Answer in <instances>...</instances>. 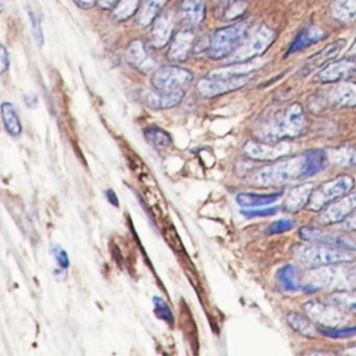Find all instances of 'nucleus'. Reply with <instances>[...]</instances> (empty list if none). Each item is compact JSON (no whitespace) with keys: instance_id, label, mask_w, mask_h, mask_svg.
Instances as JSON below:
<instances>
[{"instance_id":"obj_33","label":"nucleus","mask_w":356,"mask_h":356,"mask_svg":"<svg viewBox=\"0 0 356 356\" xmlns=\"http://www.w3.org/2000/svg\"><path fill=\"white\" fill-rule=\"evenodd\" d=\"M141 0H120L112 11V17L118 22H126L138 12Z\"/></svg>"},{"instance_id":"obj_4","label":"nucleus","mask_w":356,"mask_h":356,"mask_svg":"<svg viewBox=\"0 0 356 356\" xmlns=\"http://www.w3.org/2000/svg\"><path fill=\"white\" fill-rule=\"evenodd\" d=\"M293 258L303 266L310 268H322L333 264H347L356 260L355 255L351 251L335 249L328 245L310 243H299L291 249Z\"/></svg>"},{"instance_id":"obj_45","label":"nucleus","mask_w":356,"mask_h":356,"mask_svg":"<svg viewBox=\"0 0 356 356\" xmlns=\"http://www.w3.org/2000/svg\"><path fill=\"white\" fill-rule=\"evenodd\" d=\"M74 3L82 10H90L97 5V0H74Z\"/></svg>"},{"instance_id":"obj_20","label":"nucleus","mask_w":356,"mask_h":356,"mask_svg":"<svg viewBox=\"0 0 356 356\" xmlns=\"http://www.w3.org/2000/svg\"><path fill=\"white\" fill-rule=\"evenodd\" d=\"M347 45V40L346 39H339V40L334 41L331 43L328 47L323 49L322 51L316 53V55L312 56V58L307 60L304 67L302 68L301 74L302 76H305L306 74H310V72L316 70V68L322 66L323 64L326 63L329 60L333 59L337 57Z\"/></svg>"},{"instance_id":"obj_47","label":"nucleus","mask_w":356,"mask_h":356,"mask_svg":"<svg viewBox=\"0 0 356 356\" xmlns=\"http://www.w3.org/2000/svg\"><path fill=\"white\" fill-rule=\"evenodd\" d=\"M343 228L345 229L346 231H353V232H356V214L352 216V218H350L349 220H346Z\"/></svg>"},{"instance_id":"obj_10","label":"nucleus","mask_w":356,"mask_h":356,"mask_svg":"<svg viewBox=\"0 0 356 356\" xmlns=\"http://www.w3.org/2000/svg\"><path fill=\"white\" fill-rule=\"evenodd\" d=\"M332 85V84H331ZM314 107L325 109L328 107L355 108L356 83L345 81L335 83L322 92V97L318 102H312Z\"/></svg>"},{"instance_id":"obj_6","label":"nucleus","mask_w":356,"mask_h":356,"mask_svg":"<svg viewBox=\"0 0 356 356\" xmlns=\"http://www.w3.org/2000/svg\"><path fill=\"white\" fill-rule=\"evenodd\" d=\"M355 186V181L350 176H339L333 180L314 189L308 202L307 209L312 211H321L325 207L337 201L339 197L348 195Z\"/></svg>"},{"instance_id":"obj_40","label":"nucleus","mask_w":356,"mask_h":356,"mask_svg":"<svg viewBox=\"0 0 356 356\" xmlns=\"http://www.w3.org/2000/svg\"><path fill=\"white\" fill-rule=\"evenodd\" d=\"M295 227V222L293 220H287V218H282V220H277L274 224L270 225L268 227V234L274 235L279 234V233L286 232V231H291V229Z\"/></svg>"},{"instance_id":"obj_26","label":"nucleus","mask_w":356,"mask_h":356,"mask_svg":"<svg viewBox=\"0 0 356 356\" xmlns=\"http://www.w3.org/2000/svg\"><path fill=\"white\" fill-rule=\"evenodd\" d=\"M282 195V191L280 193H243L237 195L236 202L241 207L254 208L260 207V206L270 205L275 202L278 201Z\"/></svg>"},{"instance_id":"obj_19","label":"nucleus","mask_w":356,"mask_h":356,"mask_svg":"<svg viewBox=\"0 0 356 356\" xmlns=\"http://www.w3.org/2000/svg\"><path fill=\"white\" fill-rule=\"evenodd\" d=\"M126 59L131 66L143 72H152L155 68V62L143 40H134L130 43L126 51Z\"/></svg>"},{"instance_id":"obj_25","label":"nucleus","mask_w":356,"mask_h":356,"mask_svg":"<svg viewBox=\"0 0 356 356\" xmlns=\"http://www.w3.org/2000/svg\"><path fill=\"white\" fill-rule=\"evenodd\" d=\"M250 0H218L216 12L224 22H233L245 15L249 8Z\"/></svg>"},{"instance_id":"obj_42","label":"nucleus","mask_w":356,"mask_h":356,"mask_svg":"<svg viewBox=\"0 0 356 356\" xmlns=\"http://www.w3.org/2000/svg\"><path fill=\"white\" fill-rule=\"evenodd\" d=\"M54 255H55L56 260L61 268H67L70 266V257L66 251H64L61 247H55L53 249Z\"/></svg>"},{"instance_id":"obj_39","label":"nucleus","mask_w":356,"mask_h":356,"mask_svg":"<svg viewBox=\"0 0 356 356\" xmlns=\"http://www.w3.org/2000/svg\"><path fill=\"white\" fill-rule=\"evenodd\" d=\"M325 337H332V339H341V337H352L356 335V326L347 327V328H326L322 330Z\"/></svg>"},{"instance_id":"obj_22","label":"nucleus","mask_w":356,"mask_h":356,"mask_svg":"<svg viewBox=\"0 0 356 356\" xmlns=\"http://www.w3.org/2000/svg\"><path fill=\"white\" fill-rule=\"evenodd\" d=\"M327 34L324 30L316 26H308L302 29L301 32L297 35L293 42L287 51V55L299 53L302 49H307L312 45L316 44L326 38Z\"/></svg>"},{"instance_id":"obj_44","label":"nucleus","mask_w":356,"mask_h":356,"mask_svg":"<svg viewBox=\"0 0 356 356\" xmlns=\"http://www.w3.org/2000/svg\"><path fill=\"white\" fill-rule=\"evenodd\" d=\"M120 0H97V5L104 11H113Z\"/></svg>"},{"instance_id":"obj_36","label":"nucleus","mask_w":356,"mask_h":356,"mask_svg":"<svg viewBox=\"0 0 356 356\" xmlns=\"http://www.w3.org/2000/svg\"><path fill=\"white\" fill-rule=\"evenodd\" d=\"M29 17H30L31 31H32L33 38L39 47L44 45V34H43L42 26L40 19L34 10H29Z\"/></svg>"},{"instance_id":"obj_13","label":"nucleus","mask_w":356,"mask_h":356,"mask_svg":"<svg viewBox=\"0 0 356 356\" xmlns=\"http://www.w3.org/2000/svg\"><path fill=\"white\" fill-rule=\"evenodd\" d=\"M185 97L184 90L166 91L158 90L156 88H145L138 91V99L149 109L168 110L177 107L182 103Z\"/></svg>"},{"instance_id":"obj_28","label":"nucleus","mask_w":356,"mask_h":356,"mask_svg":"<svg viewBox=\"0 0 356 356\" xmlns=\"http://www.w3.org/2000/svg\"><path fill=\"white\" fill-rule=\"evenodd\" d=\"M170 0H147L143 9L139 11L136 24L139 28H147L155 22L160 12L170 3Z\"/></svg>"},{"instance_id":"obj_9","label":"nucleus","mask_w":356,"mask_h":356,"mask_svg":"<svg viewBox=\"0 0 356 356\" xmlns=\"http://www.w3.org/2000/svg\"><path fill=\"white\" fill-rule=\"evenodd\" d=\"M193 81V74L179 66H163L158 68L152 76V85L158 90L172 92L184 90Z\"/></svg>"},{"instance_id":"obj_23","label":"nucleus","mask_w":356,"mask_h":356,"mask_svg":"<svg viewBox=\"0 0 356 356\" xmlns=\"http://www.w3.org/2000/svg\"><path fill=\"white\" fill-rule=\"evenodd\" d=\"M261 65L262 61L256 58L250 61L231 63L226 67L212 70L208 76L209 78H232V76H247V74H252L254 70H258Z\"/></svg>"},{"instance_id":"obj_1","label":"nucleus","mask_w":356,"mask_h":356,"mask_svg":"<svg viewBox=\"0 0 356 356\" xmlns=\"http://www.w3.org/2000/svg\"><path fill=\"white\" fill-rule=\"evenodd\" d=\"M327 163L326 151L310 149L302 155L249 172L245 180L257 186H281L316 176L324 170Z\"/></svg>"},{"instance_id":"obj_43","label":"nucleus","mask_w":356,"mask_h":356,"mask_svg":"<svg viewBox=\"0 0 356 356\" xmlns=\"http://www.w3.org/2000/svg\"><path fill=\"white\" fill-rule=\"evenodd\" d=\"M10 68V55L5 45L0 47V74H3Z\"/></svg>"},{"instance_id":"obj_27","label":"nucleus","mask_w":356,"mask_h":356,"mask_svg":"<svg viewBox=\"0 0 356 356\" xmlns=\"http://www.w3.org/2000/svg\"><path fill=\"white\" fill-rule=\"evenodd\" d=\"M331 15L341 24H353L356 20V0H334L331 5Z\"/></svg>"},{"instance_id":"obj_7","label":"nucleus","mask_w":356,"mask_h":356,"mask_svg":"<svg viewBox=\"0 0 356 356\" xmlns=\"http://www.w3.org/2000/svg\"><path fill=\"white\" fill-rule=\"evenodd\" d=\"M275 32L266 26H260L248 40L228 58L230 63L250 61L256 59L264 53L275 40Z\"/></svg>"},{"instance_id":"obj_12","label":"nucleus","mask_w":356,"mask_h":356,"mask_svg":"<svg viewBox=\"0 0 356 356\" xmlns=\"http://www.w3.org/2000/svg\"><path fill=\"white\" fill-rule=\"evenodd\" d=\"M253 79V74L232 76V78H207L202 79L197 82V90L201 97L213 99L227 93L233 92L243 88Z\"/></svg>"},{"instance_id":"obj_31","label":"nucleus","mask_w":356,"mask_h":356,"mask_svg":"<svg viewBox=\"0 0 356 356\" xmlns=\"http://www.w3.org/2000/svg\"><path fill=\"white\" fill-rule=\"evenodd\" d=\"M279 283L284 291L289 293L302 291L301 283H300V270L293 264H286L279 270L277 275Z\"/></svg>"},{"instance_id":"obj_30","label":"nucleus","mask_w":356,"mask_h":356,"mask_svg":"<svg viewBox=\"0 0 356 356\" xmlns=\"http://www.w3.org/2000/svg\"><path fill=\"white\" fill-rule=\"evenodd\" d=\"M326 155L328 163L339 168H349L356 165V149L353 147H341L327 149Z\"/></svg>"},{"instance_id":"obj_38","label":"nucleus","mask_w":356,"mask_h":356,"mask_svg":"<svg viewBox=\"0 0 356 356\" xmlns=\"http://www.w3.org/2000/svg\"><path fill=\"white\" fill-rule=\"evenodd\" d=\"M164 237H165L166 243L172 247L176 252L183 251V243L179 237L178 233L174 226L166 227L164 230Z\"/></svg>"},{"instance_id":"obj_24","label":"nucleus","mask_w":356,"mask_h":356,"mask_svg":"<svg viewBox=\"0 0 356 356\" xmlns=\"http://www.w3.org/2000/svg\"><path fill=\"white\" fill-rule=\"evenodd\" d=\"M314 189V186L312 183H305V184L299 185V186L291 189L284 201L285 210L295 213V212L303 209L307 206Z\"/></svg>"},{"instance_id":"obj_16","label":"nucleus","mask_w":356,"mask_h":356,"mask_svg":"<svg viewBox=\"0 0 356 356\" xmlns=\"http://www.w3.org/2000/svg\"><path fill=\"white\" fill-rule=\"evenodd\" d=\"M356 76L355 60H339L332 62L321 70L316 76V80L322 84H335V83L350 81Z\"/></svg>"},{"instance_id":"obj_15","label":"nucleus","mask_w":356,"mask_h":356,"mask_svg":"<svg viewBox=\"0 0 356 356\" xmlns=\"http://www.w3.org/2000/svg\"><path fill=\"white\" fill-rule=\"evenodd\" d=\"M356 209V193H348L327 206L318 214V222L324 226L345 220Z\"/></svg>"},{"instance_id":"obj_46","label":"nucleus","mask_w":356,"mask_h":356,"mask_svg":"<svg viewBox=\"0 0 356 356\" xmlns=\"http://www.w3.org/2000/svg\"><path fill=\"white\" fill-rule=\"evenodd\" d=\"M106 197H107L108 202H109L111 205H113L114 207H118L120 206V202H118V195L114 193L112 189H108L106 191Z\"/></svg>"},{"instance_id":"obj_34","label":"nucleus","mask_w":356,"mask_h":356,"mask_svg":"<svg viewBox=\"0 0 356 356\" xmlns=\"http://www.w3.org/2000/svg\"><path fill=\"white\" fill-rule=\"evenodd\" d=\"M145 138L149 145L155 147L156 149H166L172 145V139L170 135L165 131L158 127H147L143 131Z\"/></svg>"},{"instance_id":"obj_11","label":"nucleus","mask_w":356,"mask_h":356,"mask_svg":"<svg viewBox=\"0 0 356 356\" xmlns=\"http://www.w3.org/2000/svg\"><path fill=\"white\" fill-rule=\"evenodd\" d=\"M303 310L312 322L325 328H339L348 322L343 310L332 303L312 300L303 304Z\"/></svg>"},{"instance_id":"obj_35","label":"nucleus","mask_w":356,"mask_h":356,"mask_svg":"<svg viewBox=\"0 0 356 356\" xmlns=\"http://www.w3.org/2000/svg\"><path fill=\"white\" fill-rule=\"evenodd\" d=\"M330 303L334 304L343 312L356 314V291L334 293L330 297Z\"/></svg>"},{"instance_id":"obj_5","label":"nucleus","mask_w":356,"mask_h":356,"mask_svg":"<svg viewBox=\"0 0 356 356\" xmlns=\"http://www.w3.org/2000/svg\"><path fill=\"white\" fill-rule=\"evenodd\" d=\"M249 22H236L214 33L208 45V56L213 60L230 58L251 36Z\"/></svg>"},{"instance_id":"obj_17","label":"nucleus","mask_w":356,"mask_h":356,"mask_svg":"<svg viewBox=\"0 0 356 356\" xmlns=\"http://www.w3.org/2000/svg\"><path fill=\"white\" fill-rule=\"evenodd\" d=\"M195 39V34L191 29L186 28L179 31L172 38L168 49V57L170 61L176 63L186 61L193 53Z\"/></svg>"},{"instance_id":"obj_37","label":"nucleus","mask_w":356,"mask_h":356,"mask_svg":"<svg viewBox=\"0 0 356 356\" xmlns=\"http://www.w3.org/2000/svg\"><path fill=\"white\" fill-rule=\"evenodd\" d=\"M154 305H155V312L158 318L170 325L174 323V314H172L168 304L163 299L159 297L154 298Z\"/></svg>"},{"instance_id":"obj_18","label":"nucleus","mask_w":356,"mask_h":356,"mask_svg":"<svg viewBox=\"0 0 356 356\" xmlns=\"http://www.w3.org/2000/svg\"><path fill=\"white\" fill-rule=\"evenodd\" d=\"M174 18L172 14L163 13L156 18L151 31L152 47L157 49H164L172 38Z\"/></svg>"},{"instance_id":"obj_49","label":"nucleus","mask_w":356,"mask_h":356,"mask_svg":"<svg viewBox=\"0 0 356 356\" xmlns=\"http://www.w3.org/2000/svg\"><path fill=\"white\" fill-rule=\"evenodd\" d=\"M343 354H348V355H356V346L349 348V349H346L345 351H343Z\"/></svg>"},{"instance_id":"obj_14","label":"nucleus","mask_w":356,"mask_h":356,"mask_svg":"<svg viewBox=\"0 0 356 356\" xmlns=\"http://www.w3.org/2000/svg\"><path fill=\"white\" fill-rule=\"evenodd\" d=\"M243 149L245 155L251 159L258 160V161H273L289 155L293 152V147L286 141L278 143L249 141Z\"/></svg>"},{"instance_id":"obj_29","label":"nucleus","mask_w":356,"mask_h":356,"mask_svg":"<svg viewBox=\"0 0 356 356\" xmlns=\"http://www.w3.org/2000/svg\"><path fill=\"white\" fill-rule=\"evenodd\" d=\"M1 118L8 134L11 135L12 137H18L22 135V120L13 104L9 102L1 104Z\"/></svg>"},{"instance_id":"obj_2","label":"nucleus","mask_w":356,"mask_h":356,"mask_svg":"<svg viewBox=\"0 0 356 356\" xmlns=\"http://www.w3.org/2000/svg\"><path fill=\"white\" fill-rule=\"evenodd\" d=\"M305 128L303 107L293 103L266 109L254 124V135L262 143H278L300 136Z\"/></svg>"},{"instance_id":"obj_3","label":"nucleus","mask_w":356,"mask_h":356,"mask_svg":"<svg viewBox=\"0 0 356 356\" xmlns=\"http://www.w3.org/2000/svg\"><path fill=\"white\" fill-rule=\"evenodd\" d=\"M351 264L352 262H347L322 266L312 268L308 272L300 270L302 291H356V264Z\"/></svg>"},{"instance_id":"obj_21","label":"nucleus","mask_w":356,"mask_h":356,"mask_svg":"<svg viewBox=\"0 0 356 356\" xmlns=\"http://www.w3.org/2000/svg\"><path fill=\"white\" fill-rule=\"evenodd\" d=\"M205 0H183L181 3V18L187 29L197 28L205 18Z\"/></svg>"},{"instance_id":"obj_41","label":"nucleus","mask_w":356,"mask_h":356,"mask_svg":"<svg viewBox=\"0 0 356 356\" xmlns=\"http://www.w3.org/2000/svg\"><path fill=\"white\" fill-rule=\"evenodd\" d=\"M278 211V206H274V207L264 208V209L243 210L241 214L247 218H264V216H274Z\"/></svg>"},{"instance_id":"obj_32","label":"nucleus","mask_w":356,"mask_h":356,"mask_svg":"<svg viewBox=\"0 0 356 356\" xmlns=\"http://www.w3.org/2000/svg\"><path fill=\"white\" fill-rule=\"evenodd\" d=\"M287 322L296 332L300 333L304 337L312 339L318 335V329L307 316H302L298 312H289L287 314Z\"/></svg>"},{"instance_id":"obj_48","label":"nucleus","mask_w":356,"mask_h":356,"mask_svg":"<svg viewBox=\"0 0 356 356\" xmlns=\"http://www.w3.org/2000/svg\"><path fill=\"white\" fill-rule=\"evenodd\" d=\"M349 56L353 60H356V39L354 42L352 43L351 47L349 49Z\"/></svg>"},{"instance_id":"obj_8","label":"nucleus","mask_w":356,"mask_h":356,"mask_svg":"<svg viewBox=\"0 0 356 356\" xmlns=\"http://www.w3.org/2000/svg\"><path fill=\"white\" fill-rule=\"evenodd\" d=\"M299 235L308 243L328 245L346 251H356V235L347 233H331L318 227L304 226L300 228Z\"/></svg>"}]
</instances>
